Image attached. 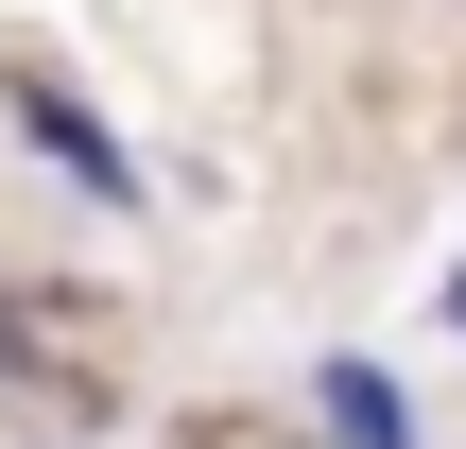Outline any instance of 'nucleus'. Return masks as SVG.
I'll return each instance as SVG.
<instances>
[{
  "label": "nucleus",
  "mask_w": 466,
  "mask_h": 449,
  "mask_svg": "<svg viewBox=\"0 0 466 449\" xmlns=\"http://www.w3.org/2000/svg\"><path fill=\"white\" fill-rule=\"evenodd\" d=\"M17 138H35V156H52V173H69L86 208H138V156H121V138H104V121H86V104L52 87V69H17Z\"/></svg>",
  "instance_id": "nucleus-1"
},
{
  "label": "nucleus",
  "mask_w": 466,
  "mask_h": 449,
  "mask_svg": "<svg viewBox=\"0 0 466 449\" xmlns=\"http://www.w3.org/2000/svg\"><path fill=\"white\" fill-rule=\"evenodd\" d=\"M311 433L329 449H415V398H398L363 346H329V363H311Z\"/></svg>",
  "instance_id": "nucleus-2"
},
{
  "label": "nucleus",
  "mask_w": 466,
  "mask_h": 449,
  "mask_svg": "<svg viewBox=\"0 0 466 449\" xmlns=\"http://www.w3.org/2000/svg\"><path fill=\"white\" fill-rule=\"evenodd\" d=\"M450 329H466V277H450Z\"/></svg>",
  "instance_id": "nucleus-3"
}]
</instances>
